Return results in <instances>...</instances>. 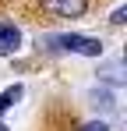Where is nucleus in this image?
<instances>
[{
  "label": "nucleus",
  "mask_w": 127,
  "mask_h": 131,
  "mask_svg": "<svg viewBox=\"0 0 127 131\" xmlns=\"http://www.w3.org/2000/svg\"><path fill=\"white\" fill-rule=\"evenodd\" d=\"M109 21H113V25H124V21H127V7H117V11H113V18H109Z\"/></svg>",
  "instance_id": "6"
},
{
  "label": "nucleus",
  "mask_w": 127,
  "mask_h": 131,
  "mask_svg": "<svg viewBox=\"0 0 127 131\" xmlns=\"http://www.w3.org/2000/svg\"><path fill=\"white\" fill-rule=\"evenodd\" d=\"M21 96H25V89H21V85H11V89H4V92H0V117H4L7 110H11L14 103H18Z\"/></svg>",
  "instance_id": "4"
},
{
  "label": "nucleus",
  "mask_w": 127,
  "mask_h": 131,
  "mask_svg": "<svg viewBox=\"0 0 127 131\" xmlns=\"http://www.w3.org/2000/svg\"><path fill=\"white\" fill-rule=\"evenodd\" d=\"M39 46H46V50H57V53L103 57V39H95V36H78V32H71V36H46V39H39Z\"/></svg>",
  "instance_id": "1"
},
{
  "label": "nucleus",
  "mask_w": 127,
  "mask_h": 131,
  "mask_svg": "<svg viewBox=\"0 0 127 131\" xmlns=\"http://www.w3.org/2000/svg\"><path fill=\"white\" fill-rule=\"evenodd\" d=\"M39 4L53 18H85L88 11V0H39Z\"/></svg>",
  "instance_id": "2"
},
{
  "label": "nucleus",
  "mask_w": 127,
  "mask_h": 131,
  "mask_svg": "<svg viewBox=\"0 0 127 131\" xmlns=\"http://www.w3.org/2000/svg\"><path fill=\"white\" fill-rule=\"evenodd\" d=\"M18 50H21V32H18V25L4 21V25H0V53H18Z\"/></svg>",
  "instance_id": "3"
},
{
  "label": "nucleus",
  "mask_w": 127,
  "mask_h": 131,
  "mask_svg": "<svg viewBox=\"0 0 127 131\" xmlns=\"http://www.w3.org/2000/svg\"><path fill=\"white\" fill-rule=\"evenodd\" d=\"M81 131H109V124H106V121H88Z\"/></svg>",
  "instance_id": "5"
},
{
  "label": "nucleus",
  "mask_w": 127,
  "mask_h": 131,
  "mask_svg": "<svg viewBox=\"0 0 127 131\" xmlns=\"http://www.w3.org/2000/svg\"><path fill=\"white\" fill-rule=\"evenodd\" d=\"M0 131H11V128H7V124H4V121H0Z\"/></svg>",
  "instance_id": "7"
}]
</instances>
